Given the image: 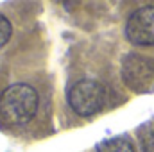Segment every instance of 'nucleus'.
<instances>
[{
  "mask_svg": "<svg viewBox=\"0 0 154 152\" xmlns=\"http://www.w3.org/2000/svg\"><path fill=\"white\" fill-rule=\"evenodd\" d=\"M38 91L25 84H11L0 93V125L20 127L29 123L38 111Z\"/></svg>",
  "mask_w": 154,
  "mask_h": 152,
  "instance_id": "obj_1",
  "label": "nucleus"
},
{
  "mask_svg": "<svg viewBox=\"0 0 154 152\" xmlns=\"http://www.w3.org/2000/svg\"><path fill=\"white\" fill-rule=\"evenodd\" d=\"M70 108L79 116H93L106 106V88L93 79H81L68 88L66 93Z\"/></svg>",
  "mask_w": 154,
  "mask_h": 152,
  "instance_id": "obj_2",
  "label": "nucleus"
},
{
  "mask_svg": "<svg viewBox=\"0 0 154 152\" xmlns=\"http://www.w3.org/2000/svg\"><path fill=\"white\" fill-rule=\"evenodd\" d=\"M122 81L134 93L154 91V57L131 52L122 61Z\"/></svg>",
  "mask_w": 154,
  "mask_h": 152,
  "instance_id": "obj_3",
  "label": "nucleus"
},
{
  "mask_svg": "<svg viewBox=\"0 0 154 152\" xmlns=\"http://www.w3.org/2000/svg\"><path fill=\"white\" fill-rule=\"evenodd\" d=\"M125 36L138 47L154 45V5H143L129 16L125 23Z\"/></svg>",
  "mask_w": 154,
  "mask_h": 152,
  "instance_id": "obj_4",
  "label": "nucleus"
},
{
  "mask_svg": "<svg viewBox=\"0 0 154 152\" xmlns=\"http://www.w3.org/2000/svg\"><path fill=\"white\" fill-rule=\"evenodd\" d=\"M97 152H134V143L127 136H113L97 145Z\"/></svg>",
  "mask_w": 154,
  "mask_h": 152,
  "instance_id": "obj_5",
  "label": "nucleus"
},
{
  "mask_svg": "<svg viewBox=\"0 0 154 152\" xmlns=\"http://www.w3.org/2000/svg\"><path fill=\"white\" fill-rule=\"evenodd\" d=\"M138 138L143 152H154V120L145 122L138 129Z\"/></svg>",
  "mask_w": 154,
  "mask_h": 152,
  "instance_id": "obj_6",
  "label": "nucleus"
},
{
  "mask_svg": "<svg viewBox=\"0 0 154 152\" xmlns=\"http://www.w3.org/2000/svg\"><path fill=\"white\" fill-rule=\"evenodd\" d=\"M11 32H13V29H11V22H9V20L0 13V48L9 41Z\"/></svg>",
  "mask_w": 154,
  "mask_h": 152,
  "instance_id": "obj_7",
  "label": "nucleus"
}]
</instances>
